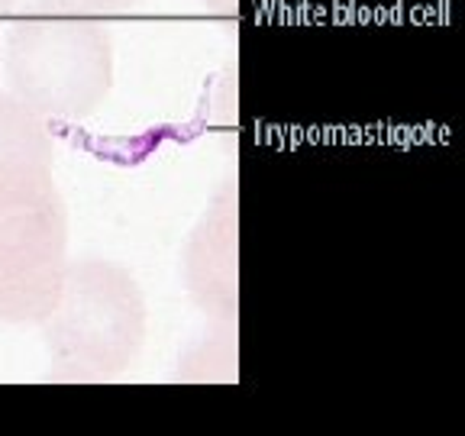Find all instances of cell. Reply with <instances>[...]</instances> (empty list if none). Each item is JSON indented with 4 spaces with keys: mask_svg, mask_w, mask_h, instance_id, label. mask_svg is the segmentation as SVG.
I'll use <instances>...</instances> for the list:
<instances>
[{
    "mask_svg": "<svg viewBox=\"0 0 465 436\" xmlns=\"http://www.w3.org/2000/svg\"><path fill=\"white\" fill-rule=\"evenodd\" d=\"M68 265V207L52 165H0V323L52 311Z\"/></svg>",
    "mask_w": 465,
    "mask_h": 436,
    "instance_id": "cell-3",
    "label": "cell"
},
{
    "mask_svg": "<svg viewBox=\"0 0 465 436\" xmlns=\"http://www.w3.org/2000/svg\"><path fill=\"white\" fill-rule=\"evenodd\" d=\"M16 4H20V0H0V16H7L10 10H16Z\"/></svg>",
    "mask_w": 465,
    "mask_h": 436,
    "instance_id": "cell-7",
    "label": "cell"
},
{
    "mask_svg": "<svg viewBox=\"0 0 465 436\" xmlns=\"http://www.w3.org/2000/svg\"><path fill=\"white\" fill-rule=\"evenodd\" d=\"M74 4H81V7L94 10V14H101V10H126L133 7L136 0H74Z\"/></svg>",
    "mask_w": 465,
    "mask_h": 436,
    "instance_id": "cell-6",
    "label": "cell"
},
{
    "mask_svg": "<svg viewBox=\"0 0 465 436\" xmlns=\"http://www.w3.org/2000/svg\"><path fill=\"white\" fill-rule=\"evenodd\" d=\"M4 162H29V165H52L55 143L45 126V116L0 91V165Z\"/></svg>",
    "mask_w": 465,
    "mask_h": 436,
    "instance_id": "cell-5",
    "label": "cell"
},
{
    "mask_svg": "<svg viewBox=\"0 0 465 436\" xmlns=\"http://www.w3.org/2000/svg\"><path fill=\"white\" fill-rule=\"evenodd\" d=\"M213 4H220V7H236V0H213Z\"/></svg>",
    "mask_w": 465,
    "mask_h": 436,
    "instance_id": "cell-8",
    "label": "cell"
},
{
    "mask_svg": "<svg viewBox=\"0 0 465 436\" xmlns=\"http://www.w3.org/2000/svg\"><path fill=\"white\" fill-rule=\"evenodd\" d=\"M0 68L10 94L39 116L87 120L114 91V36L74 0H29L7 23Z\"/></svg>",
    "mask_w": 465,
    "mask_h": 436,
    "instance_id": "cell-1",
    "label": "cell"
},
{
    "mask_svg": "<svg viewBox=\"0 0 465 436\" xmlns=\"http://www.w3.org/2000/svg\"><path fill=\"white\" fill-rule=\"evenodd\" d=\"M188 294L207 317L236 323L240 317V188L226 178L203 207L182 253Z\"/></svg>",
    "mask_w": 465,
    "mask_h": 436,
    "instance_id": "cell-4",
    "label": "cell"
},
{
    "mask_svg": "<svg viewBox=\"0 0 465 436\" xmlns=\"http://www.w3.org/2000/svg\"><path fill=\"white\" fill-rule=\"evenodd\" d=\"M55 378L110 382L136 365L149 333L139 282L110 259H68L52 311L39 320Z\"/></svg>",
    "mask_w": 465,
    "mask_h": 436,
    "instance_id": "cell-2",
    "label": "cell"
}]
</instances>
